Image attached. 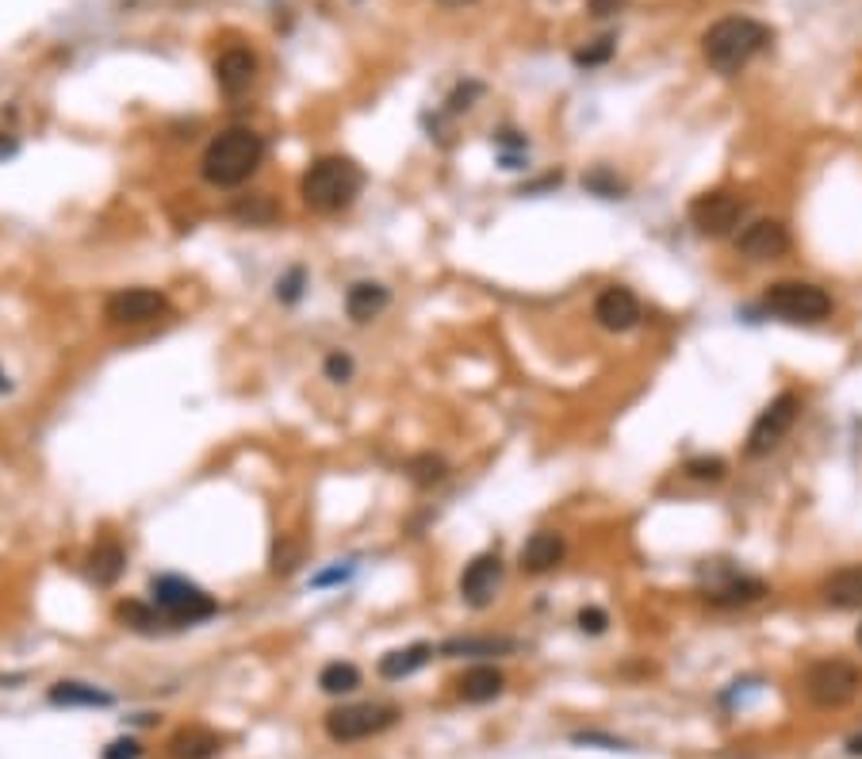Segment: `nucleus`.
I'll list each match as a JSON object with an SVG mask.
<instances>
[{"instance_id":"obj_1","label":"nucleus","mask_w":862,"mask_h":759,"mask_svg":"<svg viewBox=\"0 0 862 759\" xmlns=\"http://www.w3.org/2000/svg\"><path fill=\"white\" fill-rule=\"evenodd\" d=\"M265 161V138L250 127H230L207 143L200 158V177L212 189H242Z\"/></svg>"},{"instance_id":"obj_2","label":"nucleus","mask_w":862,"mask_h":759,"mask_svg":"<svg viewBox=\"0 0 862 759\" xmlns=\"http://www.w3.org/2000/svg\"><path fill=\"white\" fill-rule=\"evenodd\" d=\"M364 189V173L353 158H341V154H330V158H318L307 166L299 181V196L310 212L318 215H338L345 207L356 204Z\"/></svg>"},{"instance_id":"obj_3","label":"nucleus","mask_w":862,"mask_h":759,"mask_svg":"<svg viewBox=\"0 0 862 759\" xmlns=\"http://www.w3.org/2000/svg\"><path fill=\"white\" fill-rule=\"evenodd\" d=\"M771 27L759 20H748V15H728V20H717L710 31L702 35V54L717 73H736L744 69L759 50L771 46Z\"/></svg>"},{"instance_id":"obj_4","label":"nucleus","mask_w":862,"mask_h":759,"mask_svg":"<svg viewBox=\"0 0 862 759\" xmlns=\"http://www.w3.org/2000/svg\"><path fill=\"white\" fill-rule=\"evenodd\" d=\"M150 602L161 610L169 625H200L219 614V602L184 576H154L150 579Z\"/></svg>"},{"instance_id":"obj_5","label":"nucleus","mask_w":862,"mask_h":759,"mask_svg":"<svg viewBox=\"0 0 862 759\" xmlns=\"http://www.w3.org/2000/svg\"><path fill=\"white\" fill-rule=\"evenodd\" d=\"M763 307L786 322H820L832 315V296L809 281H779L767 288Z\"/></svg>"},{"instance_id":"obj_6","label":"nucleus","mask_w":862,"mask_h":759,"mask_svg":"<svg viewBox=\"0 0 862 759\" xmlns=\"http://www.w3.org/2000/svg\"><path fill=\"white\" fill-rule=\"evenodd\" d=\"M395 722H399V710L395 706H372V702L338 706L326 714V737L338 740V745H356V740H368L376 733L392 729Z\"/></svg>"},{"instance_id":"obj_7","label":"nucleus","mask_w":862,"mask_h":759,"mask_svg":"<svg viewBox=\"0 0 862 759\" xmlns=\"http://www.w3.org/2000/svg\"><path fill=\"white\" fill-rule=\"evenodd\" d=\"M859 687H862V676L848 660H820V664H813L809 676H805V694H809L813 706H820V710H836V706H843V702H851Z\"/></svg>"},{"instance_id":"obj_8","label":"nucleus","mask_w":862,"mask_h":759,"mask_svg":"<svg viewBox=\"0 0 862 759\" xmlns=\"http://www.w3.org/2000/svg\"><path fill=\"white\" fill-rule=\"evenodd\" d=\"M797 415H802V399H797L794 392H782L779 399H771L763 410H759V418L751 422V433H748V456H767L774 445H779L782 438H786L790 430H794Z\"/></svg>"},{"instance_id":"obj_9","label":"nucleus","mask_w":862,"mask_h":759,"mask_svg":"<svg viewBox=\"0 0 862 759\" xmlns=\"http://www.w3.org/2000/svg\"><path fill=\"white\" fill-rule=\"evenodd\" d=\"M169 311L166 292L158 288H120L107 296L104 322L107 327H146Z\"/></svg>"},{"instance_id":"obj_10","label":"nucleus","mask_w":862,"mask_h":759,"mask_svg":"<svg viewBox=\"0 0 862 759\" xmlns=\"http://www.w3.org/2000/svg\"><path fill=\"white\" fill-rule=\"evenodd\" d=\"M744 212H748V204H744L736 192H705V196H697L694 204H690V219H694V227L702 230L705 238L733 235V230L740 227Z\"/></svg>"},{"instance_id":"obj_11","label":"nucleus","mask_w":862,"mask_h":759,"mask_svg":"<svg viewBox=\"0 0 862 759\" xmlns=\"http://www.w3.org/2000/svg\"><path fill=\"white\" fill-rule=\"evenodd\" d=\"M502 576H507L502 556L499 553H479L461 576V599L476 610H487L495 602V594H499Z\"/></svg>"},{"instance_id":"obj_12","label":"nucleus","mask_w":862,"mask_h":759,"mask_svg":"<svg viewBox=\"0 0 862 759\" xmlns=\"http://www.w3.org/2000/svg\"><path fill=\"white\" fill-rule=\"evenodd\" d=\"M736 250L751 261H774L790 250V235L779 219H756L736 235Z\"/></svg>"},{"instance_id":"obj_13","label":"nucleus","mask_w":862,"mask_h":759,"mask_svg":"<svg viewBox=\"0 0 862 759\" xmlns=\"http://www.w3.org/2000/svg\"><path fill=\"white\" fill-rule=\"evenodd\" d=\"M594 319H598V327L610 330V335H625V330H633L636 322H640V299H636L628 288H621V284H610V288H602V296L594 299Z\"/></svg>"},{"instance_id":"obj_14","label":"nucleus","mask_w":862,"mask_h":759,"mask_svg":"<svg viewBox=\"0 0 862 759\" xmlns=\"http://www.w3.org/2000/svg\"><path fill=\"white\" fill-rule=\"evenodd\" d=\"M258 81V54L246 50V46H230L215 61V84L227 97H242L250 84Z\"/></svg>"},{"instance_id":"obj_15","label":"nucleus","mask_w":862,"mask_h":759,"mask_svg":"<svg viewBox=\"0 0 862 759\" xmlns=\"http://www.w3.org/2000/svg\"><path fill=\"white\" fill-rule=\"evenodd\" d=\"M507 691V676H502L495 664H476L468 668L461 679H456V694L472 706H484V702H495L499 694Z\"/></svg>"},{"instance_id":"obj_16","label":"nucleus","mask_w":862,"mask_h":759,"mask_svg":"<svg viewBox=\"0 0 862 759\" xmlns=\"http://www.w3.org/2000/svg\"><path fill=\"white\" fill-rule=\"evenodd\" d=\"M387 307H392V292H387L379 281H356L353 288L345 292V315L353 322H361V327L379 319Z\"/></svg>"},{"instance_id":"obj_17","label":"nucleus","mask_w":862,"mask_h":759,"mask_svg":"<svg viewBox=\"0 0 862 759\" xmlns=\"http://www.w3.org/2000/svg\"><path fill=\"white\" fill-rule=\"evenodd\" d=\"M564 553H568V545H564V537L556 530H541L533 533L530 541H525L522 548V568L530 571V576H545V571H553L556 564L564 560Z\"/></svg>"},{"instance_id":"obj_18","label":"nucleus","mask_w":862,"mask_h":759,"mask_svg":"<svg viewBox=\"0 0 862 759\" xmlns=\"http://www.w3.org/2000/svg\"><path fill=\"white\" fill-rule=\"evenodd\" d=\"M89 579L97 587H115L120 584V576L127 571V553H123V545L120 541H112V537H104V541H97L92 545V553H89Z\"/></svg>"},{"instance_id":"obj_19","label":"nucleus","mask_w":862,"mask_h":759,"mask_svg":"<svg viewBox=\"0 0 862 759\" xmlns=\"http://www.w3.org/2000/svg\"><path fill=\"white\" fill-rule=\"evenodd\" d=\"M828 607L836 610H859L862 607V564H848V568L832 571L820 587Z\"/></svg>"},{"instance_id":"obj_20","label":"nucleus","mask_w":862,"mask_h":759,"mask_svg":"<svg viewBox=\"0 0 862 759\" xmlns=\"http://www.w3.org/2000/svg\"><path fill=\"white\" fill-rule=\"evenodd\" d=\"M767 594V584L763 579H751V576H733L725 579V584L710 587V594H705V602L710 607H721V610H733V607H751V602H759Z\"/></svg>"},{"instance_id":"obj_21","label":"nucleus","mask_w":862,"mask_h":759,"mask_svg":"<svg viewBox=\"0 0 862 759\" xmlns=\"http://www.w3.org/2000/svg\"><path fill=\"white\" fill-rule=\"evenodd\" d=\"M46 699H50V706H66V710H77V706L107 710L115 702L107 691H100V687H92V683H77V679H61V683H54Z\"/></svg>"},{"instance_id":"obj_22","label":"nucleus","mask_w":862,"mask_h":759,"mask_svg":"<svg viewBox=\"0 0 862 759\" xmlns=\"http://www.w3.org/2000/svg\"><path fill=\"white\" fill-rule=\"evenodd\" d=\"M433 648L430 645H407V648H395V653L379 656L376 671L379 679H392V683H399V679H410L415 671H422L426 664H430Z\"/></svg>"},{"instance_id":"obj_23","label":"nucleus","mask_w":862,"mask_h":759,"mask_svg":"<svg viewBox=\"0 0 862 759\" xmlns=\"http://www.w3.org/2000/svg\"><path fill=\"white\" fill-rule=\"evenodd\" d=\"M223 752V740L212 729H181L169 740V756L173 759H215Z\"/></svg>"},{"instance_id":"obj_24","label":"nucleus","mask_w":862,"mask_h":759,"mask_svg":"<svg viewBox=\"0 0 862 759\" xmlns=\"http://www.w3.org/2000/svg\"><path fill=\"white\" fill-rule=\"evenodd\" d=\"M318 687H322V694H353L356 687H361V671H356V664L349 660H330L322 671H318Z\"/></svg>"},{"instance_id":"obj_25","label":"nucleus","mask_w":862,"mask_h":759,"mask_svg":"<svg viewBox=\"0 0 862 759\" xmlns=\"http://www.w3.org/2000/svg\"><path fill=\"white\" fill-rule=\"evenodd\" d=\"M115 618H120V622L127 625V630H135V633H158L161 625H169L166 618H161V610L154 607V602H138V599L120 602Z\"/></svg>"},{"instance_id":"obj_26","label":"nucleus","mask_w":862,"mask_h":759,"mask_svg":"<svg viewBox=\"0 0 862 759\" xmlns=\"http://www.w3.org/2000/svg\"><path fill=\"white\" fill-rule=\"evenodd\" d=\"M276 215H281V207L269 192H253L235 204V219L250 223V227H269V223H276Z\"/></svg>"},{"instance_id":"obj_27","label":"nucleus","mask_w":862,"mask_h":759,"mask_svg":"<svg viewBox=\"0 0 862 759\" xmlns=\"http://www.w3.org/2000/svg\"><path fill=\"white\" fill-rule=\"evenodd\" d=\"M514 653V641L507 637H464V641H445L441 656H499Z\"/></svg>"},{"instance_id":"obj_28","label":"nucleus","mask_w":862,"mask_h":759,"mask_svg":"<svg viewBox=\"0 0 862 759\" xmlns=\"http://www.w3.org/2000/svg\"><path fill=\"white\" fill-rule=\"evenodd\" d=\"M407 476L415 479L418 487H438L441 479L449 476V464L441 461L438 453H418L407 461Z\"/></svg>"},{"instance_id":"obj_29","label":"nucleus","mask_w":862,"mask_h":759,"mask_svg":"<svg viewBox=\"0 0 862 759\" xmlns=\"http://www.w3.org/2000/svg\"><path fill=\"white\" fill-rule=\"evenodd\" d=\"M303 288H307V269L292 265V269H287V273L281 276V281H276V299L292 307V304H299V299H303Z\"/></svg>"},{"instance_id":"obj_30","label":"nucleus","mask_w":862,"mask_h":759,"mask_svg":"<svg viewBox=\"0 0 862 759\" xmlns=\"http://www.w3.org/2000/svg\"><path fill=\"white\" fill-rule=\"evenodd\" d=\"M687 476L702 479V484H717V479L728 476V464L721 456H694V461H687Z\"/></svg>"},{"instance_id":"obj_31","label":"nucleus","mask_w":862,"mask_h":759,"mask_svg":"<svg viewBox=\"0 0 862 759\" xmlns=\"http://www.w3.org/2000/svg\"><path fill=\"white\" fill-rule=\"evenodd\" d=\"M613 38H598L594 46H582V50H575V66L579 69H594V66H602V61H610L613 58Z\"/></svg>"},{"instance_id":"obj_32","label":"nucleus","mask_w":862,"mask_h":759,"mask_svg":"<svg viewBox=\"0 0 862 759\" xmlns=\"http://www.w3.org/2000/svg\"><path fill=\"white\" fill-rule=\"evenodd\" d=\"M322 373H326V380H330V384H349V380H353V373H356V365H353V358H349V353L333 350L330 358H326Z\"/></svg>"},{"instance_id":"obj_33","label":"nucleus","mask_w":862,"mask_h":759,"mask_svg":"<svg viewBox=\"0 0 862 759\" xmlns=\"http://www.w3.org/2000/svg\"><path fill=\"white\" fill-rule=\"evenodd\" d=\"M605 625H610V614H605V610H598V607H582L579 610V630L582 633H590V637H602Z\"/></svg>"},{"instance_id":"obj_34","label":"nucleus","mask_w":862,"mask_h":759,"mask_svg":"<svg viewBox=\"0 0 862 759\" xmlns=\"http://www.w3.org/2000/svg\"><path fill=\"white\" fill-rule=\"evenodd\" d=\"M587 189H590V192H598V196H605V200H613L621 189H625V184H621L613 173H605V169H598V173H590V177H587Z\"/></svg>"},{"instance_id":"obj_35","label":"nucleus","mask_w":862,"mask_h":759,"mask_svg":"<svg viewBox=\"0 0 862 759\" xmlns=\"http://www.w3.org/2000/svg\"><path fill=\"white\" fill-rule=\"evenodd\" d=\"M104 759H143V745L135 737H120L104 748Z\"/></svg>"},{"instance_id":"obj_36","label":"nucleus","mask_w":862,"mask_h":759,"mask_svg":"<svg viewBox=\"0 0 862 759\" xmlns=\"http://www.w3.org/2000/svg\"><path fill=\"white\" fill-rule=\"evenodd\" d=\"M349 576H353V564H333V568L318 571V576L310 579V587H333V584H345Z\"/></svg>"},{"instance_id":"obj_37","label":"nucleus","mask_w":862,"mask_h":759,"mask_svg":"<svg viewBox=\"0 0 862 759\" xmlns=\"http://www.w3.org/2000/svg\"><path fill=\"white\" fill-rule=\"evenodd\" d=\"M575 745H605V748H625L621 740H613V737H598V733H579L575 737Z\"/></svg>"},{"instance_id":"obj_38","label":"nucleus","mask_w":862,"mask_h":759,"mask_svg":"<svg viewBox=\"0 0 862 759\" xmlns=\"http://www.w3.org/2000/svg\"><path fill=\"white\" fill-rule=\"evenodd\" d=\"M15 150H20V143H15V135H8V131H0V158H12Z\"/></svg>"},{"instance_id":"obj_39","label":"nucleus","mask_w":862,"mask_h":759,"mask_svg":"<svg viewBox=\"0 0 862 759\" xmlns=\"http://www.w3.org/2000/svg\"><path fill=\"white\" fill-rule=\"evenodd\" d=\"M848 752H851V756H862V733H859V737H851V740H848Z\"/></svg>"},{"instance_id":"obj_40","label":"nucleus","mask_w":862,"mask_h":759,"mask_svg":"<svg viewBox=\"0 0 862 759\" xmlns=\"http://www.w3.org/2000/svg\"><path fill=\"white\" fill-rule=\"evenodd\" d=\"M8 392H12V380H8V373L0 369V395H8Z\"/></svg>"},{"instance_id":"obj_41","label":"nucleus","mask_w":862,"mask_h":759,"mask_svg":"<svg viewBox=\"0 0 862 759\" xmlns=\"http://www.w3.org/2000/svg\"><path fill=\"white\" fill-rule=\"evenodd\" d=\"M445 4H453V8H456V4H468V0H445Z\"/></svg>"},{"instance_id":"obj_42","label":"nucleus","mask_w":862,"mask_h":759,"mask_svg":"<svg viewBox=\"0 0 862 759\" xmlns=\"http://www.w3.org/2000/svg\"><path fill=\"white\" fill-rule=\"evenodd\" d=\"M855 637H859V645H862V625H859V633H855Z\"/></svg>"}]
</instances>
